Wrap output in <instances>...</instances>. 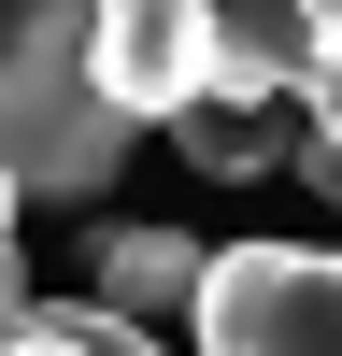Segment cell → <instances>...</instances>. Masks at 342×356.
Wrapping results in <instances>:
<instances>
[{"mask_svg": "<svg viewBox=\"0 0 342 356\" xmlns=\"http://www.w3.org/2000/svg\"><path fill=\"white\" fill-rule=\"evenodd\" d=\"M214 86L300 100L314 86V0H214Z\"/></svg>", "mask_w": 342, "mask_h": 356, "instance_id": "cell-6", "label": "cell"}, {"mask_svg": "<svg viewBox=\"0 0 342 356\" xmlns=\"http://www.w3.org/2000/svg\"><path fill=\"white\" fill-rule=\"evenodd\" d=\"M200 356H342V257L328 243H214Z\"/></svg>", "mask_w": 342, "mask_h": 356, "instance_id": "cell-2", "label": "cell"}, {"mask_svg": "<svg viewBox=\"0 0 342 356\" xmlns=\"http://www.w3.org/2000/svg\"><path fill=\"white\" fill-rule=\"evenodd\" d=\"M171 143H186V171H214V186H256V171H285V157H300V100L200 86V100L171 114Z\"/></svg>", "mask_w": 342, "mask_h": 356, "instance_id": "cell-4", "label": "cell"}, {"mask_svg": "<svg viewBox=\"0 0 342 356\" xmlns=\"http://www.w3.org/2000/svg\"><path fill=\"white\" fill-rule=\"evenodd\" d=\"M0 356H171V342L129 328L114 300H28L15 328H0Z\"/></svg>", "mask_w": 342, "mask_h": 356, "instance_id": "cell-7", "label": "cell"}, {"mask_svg": "<svg viewBox=\"0 0 342 356\" xmlns=\"http://www.w3.org/2000/svg\"><path fill=\"white\" fill-rule=\"evenodd\" d=\"M200 285H214V243H186V228H100V300L129 328H157V314L200 328Z\"/></svg>", "mask_w": 342, "mask_h": 356, "instance_id": "cell-5", "label": "cell"}, {"mask_svg": "<svg viewBox=\"0 0 342 356\" xmlns=\"http://www.w3.org/2000/svg\"><path fill=\"white\" fill-rule=\"evenodd\" d=\"M86 29H100V0H0V171L28 200H100L142 143V114L100 100Z\"/></svg>", "mask_w": 342, "mask_h": 356, "instance_id": "cell-1", "label": "cell"}, {"mask_svg": "<svg viewBox=\"0 0 342 356\" xmlns=\"http://www.w3.org/2000/svg\"><path fill=\"white\" fill-rule=\"evenodd\" d=\"M86 57H100V100H114V114L171 129V114L214 86V0H100Z\"/></svg>", "mask_w": 342, "mask_h": 356, "instance_id": "cell-3", "label": "cell"}, {"mask_svg": "<svg viewBox=\"0 0 342 356\" xmlns=\"http://www.w3.org/2000/svg\"><path fill=\"white\" fill-rule=\"evenodd\" d=\"M15 200H28V186H15V171H0V257H15Z\"/></svg>", "mask_w": 342, "mask_h": 356, "instance_id": "cell-8", "label": "cell"}]
</instances>
